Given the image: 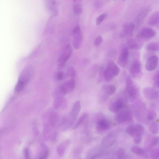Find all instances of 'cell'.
<instances>
[{
	"instance_id": "cell-1",
	"label": "cell",
	"mask_w": 159,
	"mask_h": 159,
	"mask_svg": "<svg viewBox=\"0 0 159 159\" xmlns=\"http://www.w3.org/2000/svg\"><path fill=\"white\" fill-rule=\"evenodd\" d=\"M81 108L80 102H75L73 104L68 116L61 120L60 126L63 129L66 130L70 127L75 122Z\"/></svg>"
},
{
	"instance_id": "cell-2",
	"label": "cell",
	"mask_w": 159,
	"mask_h": 159,
	"mask_svg": "<svg viewBox=\"0 0 159 159\" xmlns=\"http://www.w3.org/2000/svg\"><path fill=\"white\" fill-rule=\"evenodd\" d=\"M33 72L32 66L29 65L24 69L21 74L15 87V91L19 92L24 88L26 84L30 80Z\"/></svg>"
},
{
	"instance_id": "cell-3",
	"label": "cell",
	"mask_w": 159,
	"mask_h": 159,
	"mask_svg": "<svg viewBox=\"0 0 159 159\" xmlns=\"http://www.w3.org/2000/svg\"><path fill=\"white\" fill-rule=\"evenodd\" d=\"M126 133L133 138L134 142L136 144L141 142L144 132L143 126L140 124H132L126 128Z\"/></svg>"
},
{
	"instance_id": "cell-4",
	"label": "cell",
	"mask_w": 159,
	"mask_h": 159,
	"mask_svg": "<svg viewBox=\"0 0 159 159\" xmlns=\"http://www.w3.org/2000/svg\"><path fill=\"white\" fill-rule=\"evenodd\" d=\"M75 82L74 79H70L63 83L56 89V97L62 96L72 92L75 89Z\"/></svg>"
},
{
	"instance_id": "cell-5",
	"label": "cell",
	"mask_w": 159,
	"mask_h": 159,
	"mask_svg": "<svg viewBox=\"0 0 159 159\" xmlns=\"http://www.w3.org/2000/svg\"><path fill=\"white\" fill-rule=\"evenodd\" d=\"M119 72V69L118 66L114 61H110L103 73L105 80L106 81L111 80L118 74Z\"/></svg>"
},
{
	"instance_id": "cell-6",
	"label": "cell",
	"mask_w": 159,
	"mask_h": 159,
	"mask_svg": "<svg viewBox=\"0 0 159 159\" xmlns=\"http://www.w3.org/2000/svg\"><path fill=\"white\" fill-rule=\"evenodd\" d=\"M125 89L126 96L131 99H135L138 94V88L130 77L126 78L125 80Z\"/></svg>"
},
{
	"instance_id": "cell-7",
	"label": "cell",
	"mask_w": 159,
	"mask_h": 159,
	"mask_svg": "<svg viewBox=\"0 0 159 159\" xmlns=\"http://www.w3.org/2000/svg\"><path fill=\"white\" fill-rule=\"evenodd\" d=\"M115 120L118 123L129 122L133 120V116L130 110H122L117 112L115 117Z\"/></svg>"
},
{
	"instance_id": "cell-8",
	"label": "cell",
	"mask_w": 159,
	"mask_h": 159,
	"mask_svg": "<svg viewBox=\"0 0 159 159\" xmlns=\"http://www.w3.org/2000/svg\"><path fill=\"white\" fill-rule=\"evenodd\" d=\"M150 10L151 7L147 6L143 9L136 16L133 23L135 28L138 29L141 25Z\"/></svg>"
},
{
	"instance_id": "cell-9",
	"label": "cell",
	"mask_w": 159,
	"mask_h": 159,
	"mask_svg": "<svg viewBox=\"0 0 159 159\" xmlns=\"http://www.w3.org/2000/svg\"><path fill=\"white\" fill-rule=\"evenodd\" d=\"M72 52V48L70 45H68L65 47L58 59V65L60 67L62 68L64 66L70 56Z\"/></svg>"
},
{
	"instance_id": "cell-10",
	"label": "cell",
	"mask_w": 159,
	"mask_h": 159,
	"mask_svg": "<svg viewBox=\"0 0 159 159\" xmlns=\"http://www.w3.org/2000/svg\"><path fill=\"white\" fill-rule=\"evenodd\" d=\"M73 45L75 49H78L82 43L83 36L80 27L77 25L74 28L73 32Z\"/></svg>"
},
{
	"instance_id": "cell-11",
	"label": "cell",
	"mask_w": 159,
	"mask_h": 159,
	"mask_svg": "<svg viewBox=\"0 0 159 159\" xmlns=\"http://www.w3.org/2000/svg\"><path fill=\"white\" fill-rule=\"evenodd\" d=\"M129 72L134 78H136L140 75L142 70V65L138 60H134L131 63L129 69Z\"/></svg>"
},
{
	"instance_id": "cell-12",
	"label": "cell",
	"mask_w": 159,
	"mask_h": 159,
	"mask_svg": "<svg viewBox=\"0 0 159 159\" xmlns=\"http://www.w3.org/2000/svg\"><path fill=\"white\" fill-rule=\"evenodd\" d=\"M143 93L144 97L149 100H154L158 98L159 92L155 88L146 87L143 88Z\"/></svg>"
},
{
	"instance_id": "cell-13",
	"label": "cell",
	"mask_w": 159,
	"mask_h": 159,
	"mask_svg": "<svg viewBox=\"0 0 159 159\" xmlns=\"http://www.w3.org/2000/svg\"><path fill=\"white\" fill-rule=\"evenodd\" d=\"M125 106L124 100L119 98L111 102L108 106V109L111 112L116 113L123 109Z\"/></svg>"
},
{
	"instance_id": "cell-14",
	"label": "cell",
	"mask_w": 159,
	"mask_h": 159,
	"mask_svg": "<svg viewBox=\"0 0 159 159\" xmlns=\"http://www.w3.org/2000/svg\"><path fill=\"white\" fill-rule=\"evenodd\" d=\"M129 52L128 48L122 49L118 59V63L121 67L125 68L129 60Z\"/></svg>"
},
{
	"instance_id": "cell-15",
	"label": "cell",
	"mask_w": 159,
	"mask_h": 159,
	"mask_svg": "<svg viewBox=\"0 0 159 159\" xmlns=\"http://www.w3.org/2000/svg\"><path fill=\"white\" fill-rule=\"evenodd\" d=\"M111 122L105 118L99 119L96 123V128L99 132H103L108 130L111 127Z\"/></svg>"
},
{
	"instance_id": "cell-16",
	"label": "cell",
	"mask_w": 159,
	"mask_h": 159,
	"mask_svg": "<svg viewBox=\"0 0 159 159\" xmlns=\"http://www.w3.org/2000/svg\"><path fill=\"white\" fill-rule=\"evenodd\" d=\"M158 62V57L155 55L150 56L147 59L145 64V68L148 71H152L157 67Z\"/></svg>"
},
{
	"instance_id": "cell-17",
	"label": "cell",
	"mask_w": 159,
	"mask_h": 159,
	"mask_svg": "<svg viewBox=\"0 0 159 159\" xmlns=\"http://www.w3.org/2000/svg\"><path fill=\"white\" fill-rule=\"evenodd\" d=\"M156 34V32L153 29L149 27H146L141 30L139 35L142 39H148L154 37Z\"/></svg>"
},
{
	"instance_id": "cell-18",
	"label": "cell",
	"mask_w": 159,
	"mask_h": 159,
	"mask_svg": "<svg viewBox=\"0 0 159 159\" xmlns=\"http://www.w3.org/2000/svg\"><path fill=\"white\" fill-rule=\"evenodd\" d=\"M135 27L133 23H125L123 27V31L120 35L121 37L132 35L134 31Z\"/></svg>"
},
{
	"instance_id": "cell-19",
	"label": "cell",
	"mask_w": 159,
	"mask_h": 159,
	"mask_svg": "<svg viewBox=\"0 0 159 159\" xmlns=\"http://www.w3.org/2000/svg\"><path fill=\"white\" fill-rule=\"evenodd\" d=\"M67 106V101L62 96L56 97L53 103L54 110L63 109Z\"/></svg>"
},
{
	"instance_id": "cell-20",
	"label": "cell",
	"mask_w": 159,
	"mask_h": 159,
	"mask_svg": "<svg viewBox=\"0 0 159 159\" xmlns=\"http://www.w3.org/2000/svg\"><path fill=\"white\" fill-rule=\"evenodd\" d=\"M116 135L114 132H111L108 134L102 141V144L103 146L107 147L113 144L116 139Z\"/></svg>"
},
{
	"instance_id": "cell-21",
	"label": "cell",
	"mask_w": 159,
	"mask_h": 159,
	"mask_svg": "<svg viewBox=\"0 0 159 159\" xmlns=\"http://www.w3.org/2000/svg\"><path fill=\"white\" fill-rule=\"evenodd\" d=\"M49 123L50 125L53 127L60 126L61 120L58 114L55 111L50 112L49 117Z\"/></svg>"
},
{
	"instance_id": "cell-22",
	"label": "cell",
	"mask_w": 159,
	"mask_h": 159,
	"mask_svg": "<svg viewBox=\"0 0 159 159\" xmlns=\"http://www.w3.org/2000/svg\"><path fill=\"white\" fill-rule=\"evenodd\" d=\"M159 13L158 11L153 12L149 17L148 20V24L151 26L159 25Z\"/></svg>"
},
{
	"instance_id": "cell-23",
	"label": "cell",
	"mask_w": 159,
	"mask_h": 159,
	"mask_svg": "<svg viewBox=\"0 0 159 159\" xmlns=\"http://www.w3.org/2000/svg\"><path fill=\"white\" fill-rule=\"evenodd\" d=\"M46 5L48 9L53 15H56L58 13L57 3L55 1H47Z\"/></svg>"
},
{
	"instance_id": "cell-24",
	"label": "cell",
	"mask_w": 159,
	"mask_h": 159,
	"mask_svg": "<svg viewBox=\"0 0 159 159\" xmlns=\"http://www.w3.org/2000/svg\"><path fill=\"white\" fill-rule=\"evenodd\" d=\"M102 89L104 93L108 95L114 94L116 91V88L113 84H105L102 86Z\"/></svg>"
},
{
	"instance_id": "cell-25",
	"label": "cell",
	"mask_w": 159,
	"mask_h": 159,
	"mask_svg": "<svg viewBox=\"0 0 159 159\" xmlns=\"http://www.w3.org/2000/svg\"><path fill=\"white\" fill-rule=\"evenodd\" d=\"M70 141L67 140L63 142L58 146L57 149L58 154L60 156H62L65 152L66 149L69 144Z\"/></svg>"
},
{
	"instance_id": "cell-26",
	"label": "cell",
	"mask_w": 159,
	"mask_h": 159,
	"mask_svg": "<svg viewBox=\"0 0 159 159\" xmlns=\"http://www.w3.org/2000/svg\"><path fill=\"white\" fill-rule=\"evenodd\" d=\"M73 2V10L74 13L77 15H80L82 12L81 1L79 0H74Z\"/></svg>"
},
{
	"instance_id": "cell-27",
	"label": "cell",
	"mask_w": 159,
	"mask_h": 159,
	"mask_svg": "<svg viewBox=\"0 0 159 159\" xmlns=\"http://www.w3.org/2000/svg\"><path fill=\"white\" fill-rule=\"evenodd\" d=\"M145 48L146 50L149 52H158L159 51V44L157 42H151L147 44Z\"/></svg>"
},
{
	"instance_id": "cell-28",
	"label": "cell",
	"mask_w": 159,
	"mask_h": 159,
	"mask_svg": "<svg viewBox=\"0 0 159 159\" xmlns=\"http://www.w3.org/2000/svg\"><path fill=\"white\" fill-rule=\"evenodd\" d=\"M158 124L156 121H153L151 123L149 126L150 131L154 134H157L159 131Z\"/></svg>"
},
{
	"instance_id": "cell-29",
	"label": "cell",
	"mask_w": 159,
	"mask_h": 159,
	"mask_svg": "<svg viewBox=\"0 0 159 159\" xmlns=\"http://www.w3.org/2000/svg\"><path fill=\"white\" fill-rule=\"evenodd\" d=\"M88 116V114L86 113L83 114L79 118L76 122L74 124L73 128L75 129L79 127L87 119Z\"/></svg>"
},
{
	"instance_id": "cell-30",
	"label": "cell",
	"mask_w": 159,
	"mask_h": 159,
	"mask_svg": "<svg viewBox=\"0 0 159 159\" xmlns=\"http://www.w3.org/2000/svg\"><path fill=\"white\" fill-rule=\"evenodd\" d=\"M130 151L133 154L138 156L143 155L144 152L143 149L137 146H134L131 147Z\"/></svg>"
},
{
	"instance_id": "cell-31",
	"label": "cell",
	"mask_w": 159,
	"mask_h": 159,
	"mask_svg": "<svg viewBox=\"0 0 159 159\" xmlns=\"http://www.w3.org/2000/svg\"><path fill=\"white\" fill-rule=\"evenodd\" d=\"M67 76L70 78V79H74L76 75L75 69L74 67L70 66L68 67L66 73Z\"/></svg>"
},
{
	"instance_id": "cell-32",
	"label": "cell",
	"mask_w": 159,
	"mask_h": 159,
	"mask_svg": "<svg viewBox=\"0 0 159 159\" xmlns=\"http://www.w3.org/2000/svg\"><path fill=\"white\" fill-rule=\"evenodd\" d=\"M157 116L156 112L153 110H148L146 113V118L150 121L154 120Z\"/></svg>"
},
{
	"instance_id": "cell-33",
	"label": "cell",
	"mask_w": 159,
	"mask_h": 159,
	"mask_svg": "<svg viewBox=\"0 0 159 159\" xmlns=\"http://www.w3.org/2000/svg\"><path fill=\"white\" fill-rule=\"evenodd\" d=\"M128 47L129 49L132 50H138L141 48L139 43L133 41L129 43Z\"/></svg>"
},
{
	"instance_id": "cell-34",
	"label": "cell",
	"mask_w": 159,
	"mask_h": 159,
	"mask_svg": "<svg viewBox=\"0 0 159 159\" xmlns=\"http://www.w3.org/2000/svg\"><path fill=\"white\" fill-rule=\"evenodd\" d=\"M107 14L106 13H104L100 14L98 16L96 19V23L97 25L100 24L102 21H103L107 17Z\"/></svg>"
},
{
	"instance_id": "cell-35",
	"label": "cell",
	"mask_w": 159,
	"mask_h": 159,
	"mask_svg": "<svg viewBox=\"0 0 159 159\" xmlns=\"http://www.w3.org/2000/svg\"><path fill=\"white\" fill-rule=\"evenodd\" d=\"M102 37L101 36H98L94 39V45L96 47L99 46L102 44Z\"/></svg>"
},
{
	"instance_id": "cell-36",
	"label": "cell",
	"mask_w": 159,
	"mask_h": 159,
	"mask_svg": "<svg viewBox=\"0 0 159 159\" xmlns=\"http://www.w3.org/2000/svg\"><path fill=\"white\" fill-rule=\"evenodd\" d=\"M125 157L124 150L121 148L119 149L117 152V159H125Z\"/></svg>"
},
{
	"instance_id": "cell-37",
	"label": "cell",
	"mask_w": 159,
	"mask_h": 159,
	"mask_svg": "<svg viewBox=\"0 0 159 159\" xmlns=\"http://www.w3.org/2000/svg\"><path fill=\"white\" fill-rule=\"evenodd\" d=\"M151 155L153 159H159L158 148L153 149Z\"/></svg>"
},
{
	"instance_id": "cell-38",
	"label": "cell",
	"mask_w": 159,
	"mask_h": 159,
	"mask_svg": "<svg viewBox=\"0 0 159 159\" xmlns=\"http://www.w3.org/2000/svg\"><path fill=\"white\" fill-rule=\"evenodd\" d=\"M65 77V74L62 71L59 72L56 75V79L59 80L61 81L63 80Z\"/></svg>"
},
{
	"instance_id": "cell-39",
	"label": "cell",
	"mask_w": 159,
	"mask_h": 159,
	"mask_svg": "<svg viewBox=\"0 0 159 159\" xmlns=\"http://www.w3.org/2000/svg\"><path fill=\"white\" fill-rule=\"evenodd\" d=\"M25 159H31L30 151L29 148H25L24 151Z\"/></svg>"
},
{
	"instance_id": "cell-40",
	"label": "cell",
	"mask_w": 159,
	"mask_h": 159,
	"mask_svg": "<svg viewBox=\"0 0 159 159\" xmlns=\"http://www.w3.org/2000/svg\"><path fill=\"white\" fill-rule=\"evenodd\" d=\"M153 81L154 84L155 86H156L157 87H159V73L158 72H157L156 74L155 75L153 79Z\"/></svg>"
},
{
	"instance_id": "cell-41",
	"label": "cell",
	"mask_w": 159,
	"mask_h": 159,
	"mask_svg": "<svg viewBox=\"0 0 159 159\" xmlns=\"http://www.w3.org/2000/svg\"><path fill=\"white\" fill-rule=\"evenodd\" d=\"M103 4V2L102 1H95L94 2V7L97 9H98L101 8L102 7Z\"/></svg>"
},
{
	"instance_id": "cell-42",
	"label": "cell",
	"mask_w": 159,
	"mask_h": 159,
	"mask_svg": "<svg viewBox=\"0 0 159 159\" xmlns=\"http://www.w3.org/2000/svg\"><path fill=\"white\" fill-rule=\"evenodd\" d=\"M157 137H156L153 140L152 143L151 144L152 146H154L157 144L158 143L159 139Z\"/></svg>"
}]
</instances>
